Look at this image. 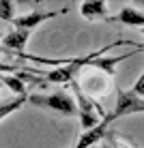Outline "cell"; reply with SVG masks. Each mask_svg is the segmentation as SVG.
<instances>
[{
	"mask_svg": "<svg viewBox=\"0 0 144 148\" xmlns=\"http://www.w3.org/2000/svg\"><path fill=\"white\" fill-rule=\"evenodd\" d=\"M75 86V116H80V129L82 131H88V129H95L101 120H103V110L95 103V99H88L84 92L80 90V86L75 84V79L71 82Z\"/></svg>",
	"mask_w": 144,
	"mask_h": 148,
	"instance_id": "obj_1",
	"label": "cell"
},
{
	"mask_svg": "<svg viewBox=\"0 0 144 148\" xmlns=\"http://www.w3.org/2000/svg\"><path fill=\"white\" fill-rule=\"evenodd\" d=\"M28 103L43 108V110H50V112H56L60 116H75V101L63 90L52 92V95H28Z\"/></svg>",
	"mask_w": 144,
	"mask_h": 148,
	"instance_id": "obj_2",
	"label": "cell"
},
{
	"mask_svg": "<svg viewBox=\"0 0 144 148\" xmlns=\"http://www.w3.org/2000/svg\"><path fill=\"white\" fill-rule=\"evenodd\" d=\"M144 112V99L136 97L131 90H118L116 92V105L112 114H105L107 122H114L123 116H131V114H142Z\"/></svg>",
	"mask_w": 144,
	"mask_h": 148,
	"instance_id": "obj_3",
	"label": "cell"
},
{
	"mask_svg": "<svg viewBox=\"0 0 144 148\" xmlns=\"http://www.w3.org/2000/svg\"><path fill=\"white\" fill-rule=\"evenodd\" d=\"M60 13H67V9H60V11H30L26 15H22V17H13V28L15 30H26V32H32L37 26H41L43 22H48V19L56 17V15Z\"/></svg>",
	"mask_w": 144,
	"mask_h": 148,
	"instance_id": "obj_4",
	"label": "cell"
},
{
	"mask_svg": "<svg viewBox=\"0 0 144 148\" xmlns=\"http://www.w3.org/2000/svg\"><path fill=\"white\" fill-rule=\"evenodd\" d=\"M107 129H110V122H107L105 116H103V120H101L95 129H88V131H82L80 133V140L75 142V148H92L107 135Z\"/></svg>",
	"mask_w": 144,
	"mask_h": 148,
	"instance_id": "obj_5",
	"label": "cell"
},
{
	"mask_svg": "<svg viewBox=\"0 0 144 148\" xmlns=\"http://www.w3.org/2000/svg\"><path fill=\"white\" fill-rule=\"evenodd\" d=\"M107 22H118L123 26H133V28H144V13H140L136 7H123L116 13V17H107Z\"/></svg>",
	"mask_w": 144,
	"mask_h": 148,
	"instance_id": "obj_6",
	"label": "cell"
},
{
	"mask_svg": "<svg viewBox=\"0 0 144 148\" xmlns=\"http://www.w3.org/2000/svg\"><path fill=\"white\" fill-rule=\"evenodd\" d=\"M80 13L88 22H97V19H105L107 22V4L103 0H88V2L80 4Z\"/></svg>",
	"mask_w": 144,
	"mask_h": 148,
	"instance_id": "obj_7",
	"label": "cell"
},
{
	"mask_svg": "<svg viewBox=\"0 0 144 148\" xmlns=\"http://www.w3.org/2000/svg\"><path fill=\"white\" fill-rule=\"evenodd\" d=\"M30 34H32V32H26V30H11L9 34H4V37H2L0 45L7 47V49H15V52H19V49L26 47Z\"/></svg>",
	"mask_w": 144,
	"mask_h": 148,
	"instance_id": "obj_8",
	"label": "cell"
},
{
	"mask_svg": "<svg viewBox=\"0 0 144 148\" xmlns=\"http://www.w3.org/2000/svg\"><path fill=\"white\" fill-rule=\"evenodd\" d=\"M105 86H107V82H103V77H92V75H84V77H82V88L86 90L88 99L95 97V95H101L105 90Z\"/></svg>",
	"mask_w": 144,
	"mask_h": 148,
	"instance_id": "obj_9",
	"label": "cell"
},
{
	"mask_svg": "<svg viewBox=\"0 0 144 148\" xmlns=\"http://www.w3.org/2000/svg\"><path fill=\"white\" fill-rule=\"evenodd\" d=\"M26 101H28V92H26V95L11 97V99L2 101V103H0V120H2V118H7V116H11L13 112H17L24 103H26Z\"/></svg>",
	"mask_w": 144,
	"mask_h": 148,
	"instance_id": "obj_10",
	"label": "cell"
},
{
	"mask_svg": "<svg viewBox=\"0 0 144 148\" xmlns=\"http://www.w3.org/2000/svg\"><path fill=\"white\" fill-rule=\"evenodd\" d=\"M0 82H4V84L15 92V97L17 95H26V84H24L17 75H0Z\"/></svg>",
	"mask_w": 144,
	"mask_h": 148,
	"instance_id": "obj_11",
	"label": "cell"
},
{
	"mask_svg": "<svg viewBox=\"0 0 144 148\" xmlns=\"http://www.w3.org/2000/svg\"><path fill=\"white\" fill-rule=\"evenodd\" d=\"M15 2L11 0H0V22H13Z\"/></svg>",
	"mask_w": 144,
	"mask_h": 148,
	"instance_id": "obj_12",
	"label": "cell"
},
{
	"mask_svg": "<svg viewBox=\"0 0 144 148\" xmlns=\"http://www.w3.org/2000/svg\"><path fill=\"white\" fill-rule=\"evenodd\" d=\"M131 92L133 95H136V97H140V99H142V97H144V73L140 75V77H138L136 79V84H133V88H131Z\"/></svg>",
	"mask_w": 144,
	"mask_h": 148,
	"instance_id": "obj_13",
	"label": "cell"
},
{
	"mask_svg": "<svg viewBox=\"0 0 144 148\" xmlns=\"http://www.w3.org/2000/svg\"><path fill=\"white\" fill-rule=\"evenodd\" d=\"M0 52H2V47H0Z\"/></svg>",
	"mask_w": 144,
	"mask_h": 148,
	"instance_id": "obj_14",
	"label": "cell"
}]
</instances>
